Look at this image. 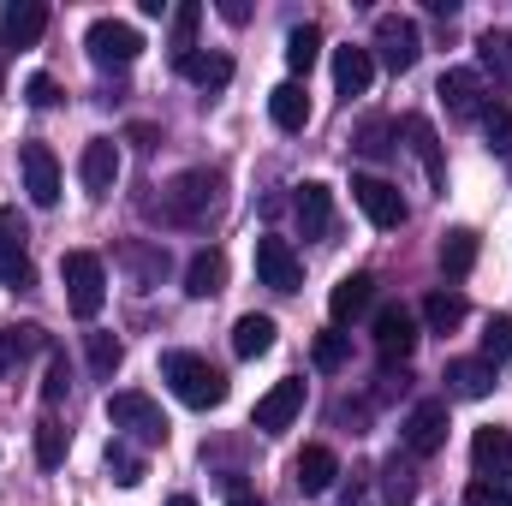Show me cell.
Returning <instances> with one entry per match:
<instances>
[{
  "mask_svg": "<svg viewBox=\"0 0 512 506\" xmlns=\"http://www.w3.org/2000/svg\"><path fill=\"white\" fill-rule=\"evenodd\" d=\"M78 179H84L90 197H108L120 185V143L114 137H90L84 155H78Z\"/></svg>",
  "mask_w": 512,
  "mask_h": 506,
  "instance_id": "cell-12",
  "label": "cell"
},
{
  "mask_svg": "<svg viewBox=\"0 0 512 506\" xmlns=\"http://www.w3.org/2000/svg\"><path fill=\"white\" fill-rule=\"evenodd\" d=\"M108 423L114 429H126L131 441H143V447H161L167 441V417H161V405L149 399V393H108Z\"/></svg>",
  "mask_w": 512,
  "mask_h": 506,
  "instance_id": "cell-4",
  "label": "cell"
},
{
  "mask_svg": "<svg viewBox=\"0 0 512 506\" xmlns=\"http://www.w3.org/2000/svg\"><path fill=\"white\" fill-rule=\"evenodd\" d=\"M292 215H298L304 239H334V191H328L322 179L298 185V197H292Z\"/></svg>",
  "mask_w": 512,
  "mask_h": 506,
  "instance_id": "cell-16",
  "label": "cell"
},
{
  "mask_svg": "<svg viewBox=\"0 0 512 506\" xmlns=\"http://www.w3.org/2000/svg\"><path fill=\"white\" fill-rule=\"evenodd\" d=\"M0 280L18 286V292L36 280V268L24 256V221H18V209H0Z\"/></svg>",
  "mask_w": 512,
  "mask_h": 506,
  "instance_id": "cell-15",
  "label": "cell"
},
{
  "mask_svg": "<svg viewBox=\"0 0 512 506\" xmlns=\"http://www.w3.org/2000/svg\"><path fill=\"white\" fill-rule=\"evenodd\" d=\"M24 102H30V108H54V102H60V84H54L48 72H30V78H24Z\"/></svg>",
  "mask_w": 512,
  "mask_h": 506,
  "instance_id": "cell-42",
  "label": "cell"
},
{
  "mask_svg": "<svg viewBox=\"0 0 512 506\" xmlns=\"http://www.w3.org/2000/svg\"><path fill=\"white\" fill-rule=\"evenodd\" d=\"M161 381L179 393V405H191V411H209V405H221L227 399V376L209 364V358H197V352H161Z\"/></svg>",
  "mask_w": 512,
  "mask_h": 506,
  "instance_id": "cell-1",
  "label": "cell"
},
{
  "mask_svg": "<svg viewBox=\"0 0 512 506\" xmlns=\"http://www.w3.org/2000/svg\"><path fill=\"white\" fill-rule=\"evenodd\" d=\"M108 477H114L120 489H137V483H143V459L131 453L126 441H114V447H108Z\"/></svg>",
  "mask_w": 512,
  "mask_h": 506,
  "instance_id": "cell-39",
  "label": "cell"
},
{
  "mask_svg": "<svg viewBox=\"0 0 512 506\" xmlns=\"http://www.w3.org/2000/svg\"><path fill=\"white\" fill-rule=\"evenodd\" d=\"M84 352H90V376H96V381H114L120 358H126V346H120L114 334H90V340H84Z\"/></svg>",
  "mask_w": 512,
  "mask_h": 506,
  "instance_id": "cell-34",
  "label": "cell"
},
{
  "mask_svg": "<svg viewBox=\"0 0 512 506\" xmlns=\"http://www.w3.org/2000/svg\"><path fill=\"white\" fill-rule=\"evenodd\" d=\"M471 465L483 471V477H512V429H477L471 435Z\"/></svg>",
  "mask_w": 512,
  "mask_h": 506,
  "instance_id": "cell-19",
  "label": "cell"
},
{
  "mask_svg": "<svg viewBox=\"0 0 512 506\" xmlns=\"http://www.w3.org/2000/svg\"><path fill=\"white\" fill-rule=\"evenodd\" d=\"M447 447V399H423L411 417H405V453L411 459H429Z\"/></svg>",
  "mask_w": 512,
  "mask_h": 506,
  "instance_id": "cell-11",
  "label": "cell"
},
{
  "mask_svg": "<svg viewBox=\"0 0 512 506\" xmlns=\"http://www.w3.org/2000/svg\"><path fill=\"white\" fill-rule=\"evenodd\" d=\"M465 506H512V489H507V483H489V477H477V483L465 489Z\"/></svg>",
  "mask_w": 512,
  "mask_h": 506,
  "instance_id": "cell-41",
  "label": "cell"
},
{
  "mask_svg": "<svg viewBox=\"0 0 512 506\" xmlns=\"http://www.w3.org/2000/svg\"><path fill=\"white\" fill-rule=\"evenodd\" d=\"M405 131H411V149H417V161H423L429 185H435V191H447V161H441V143H435V126L411 114V120H405Z\"/></svg>",
  "mask_w": 512,
  "mask_h": 506,
  "instance_id": "cell-26",
  "label": "cell"
},
{
  "mask_svg": "<svg viewBox=\"0 0 512 506\" xmlns=\"http://www.w3.org/2000/svg\"><path fill=\"white\" fill-rule=\"evenodd\" d=\"M66 352H48V376H42V405H60L66 399Z\"/></svg>",
  "mask_w": 512,
  "mask_h": 506,
  "instance_id": "cell-40",
  "label": "cell"
},
{
  "mask_svg": "<svg viewBox=\"0 0 512 506\" xmlns=\"http://www.w3.org/2000/svg\"><path fill=\"white\" fill-rule=\"evenodd\" d=\"M316 54H322V30H316V24H298V30L286 36V66L304 78V72L316 66Z\"/></svg>",
  "mask_w": 512,
  "mask_h": 506,
  "instance_id": "cell-33",
  "label": "cell"
},
{
  "mask_svg": "<svg viewBox=\"0 0 512 506\" xmlns=\"http://www.w3.org/2000/svg\"><path fill=\"white\" fill-rule=\"evenodd\" d=\"M352 203L364 209V221L370 227H405V197H399V185H387V179H352Z\"/></svg>",
  "mask_w": 512,
  "mask_h": 506,
  "instance_id": "cell-9",
  "label": "cell"
},
{
  "mask_svg": "<svg viewBox=\"0 0 512 506\" xmlns=\"http://www.w3.org/2000/svg\"><path fill=\"white\" fill-rule=\"evenodd\" d=\"M441 268H447L453 280H465V274L477 268V233H471V227H453V233L441 239Z\"/></svg>",
  "mask_w": 512,
  "mask_h": 506,
  "instance_id": "cell-29",
  "label": "cell"
},
{
  "mask_svg": "<svg viewBox=\"0 0 512 506\" xmlns=\"http://www.w3.org/2000/svg\"><path fill=\"white\" fill-rule=\"evenodd\" d=\"M215 197H221V173L191 167V173H179V179L161 191V215H167L173 227H197V221H209Z\"/></svg>",
  "mask_w": 512,
  "mask_h": 506,
  "instance_id": "cell-3",
  "label": "cell"
},
{
  "mask_svg": "<svg viewBox=\"0 0 512 506\" xmlns=\"http://www.w3.org/2000/svg\"><path fill=\"white\" fill-rule=\"evenodd\" d=\"M66 447H72V435L60 429V417H42L36 423V465L42 471H60L66 465Z\"/></svg>",
  "mask_w": 512,
  "mask_h": 506,
  "instance_id": "cell-31",
  "label": "cell"
},
{
  "mask_svg": "<svg viewBox=\"0 0 512 506\" xmlns=\"http://www.w3.org/2000/svg\"><path fill=\"white\" fill-rule=\"evenodd\" d=\"M18 167H24L30 203H36V209H54V203H60V161H54V149H48V143H24V149H18Z\"/></svg>",
  "mask_w": 512,
  "mask_h": 506,
  "instance_id": "cell-8",
  "label": "cell"
},
{
  "mask_svg": "<svg viewBox=\"0 0 512 506\" xmlns=\"http://www.w3.org/2000/svg\"><path fill=\"white\" fill-rule=\"evenodd\" d=\"M197 24H203V6H197V0H185V6L173 12V60L197 54Z\"/></svg>",
  "mask_w": 512,
  "mask_h": 506,
  "instance_id": "cell-36",
  "label": "cell"
},
{
  "mask_svg": "<svg viewBox=\"0 0 512 506\" xmlns=\"http://www.w3.org/2000/svg\"><path fill=\"white\" fill-rule=\"evenodd\" d=\"M483 131H489V143H495L501 155H512V108H489V114H483Z\"/></svg>",
  "mask_w": 512,
  "mask_h": 506,
  "instance_id": "cell-43",
  "label": "cell"
},
{
  "mask_svg": "<svg viewBox=\"0 0 512 506\" xmlns=\"http://www.w3.org/2000/svg\"><path fill=\"white\" fill-rule=\"evenodd\" d=\"M179 66V78H191L197 90H227L233 84V60L227 54H185V60H173Z\"/></svg>",
  "mask_w": 512,
  "mask_h": 506,
  "instance_id": "cell-24",
  "label": "cell"
},
{
  "mask_svg": "<svg viewBox=\"0 0 512 506\" xmlns=\"http://www.w3.org/2000/svg\"><path fill=\"white\" fill-rule=\"evenodd\" d=\"M84 48H90L96 66H131V60L143 54V36L131 30L126 18H96V24L84 30Z\"/></svg>",
  "mask_w": 512,
  "mask_h": 506,
  "instance_id": "cell-6",
  "label": "cell"
},
{
  "mask_svg": "<svg viewBox=\"0 0 512 506\" xmlns=\"http://www.w3.org/2000/svg\"><path fill=\"white\" fill-rule=\"evenodd\" d=\"M167 506H197V501H191V495H173V501H167Z\"/></svg>",
  "mask_w": 512,
  "mask_h": 506,
  "instance_id": "cell-47",
  "label": "cell"
},
{
  "mask_svg": "<svg viewBox=\"0 0 512 506\" xmlns=\"http://www.w3.org/2000/svg\"><path fill=\"white\" fill-rule=\"evenodd\" d=\"M441 102H447L453 120H477V114H483V78H477L471 66L441 72Z\"/></svg>",
  "mask_w": 512,
  "mask_h": 506,
  "instance_id": "cell-18",
  "label": "cell"
},
{
  "mask_svg": "<svg viewBox=\"0 0 512 506\" xmlns=\"http://www.w3.org/2000/svg\"><path fill=\"white\" fill-rule=\"evenodd\" d=\"M477 54H483V66H489V72H501V78H512V30H483Z\"/></svg>",
  "mask_w": 512,
  "mask_h": 506,
  "instance_id": "cell-38",
  "label": "cell"
},
{
  "mask_svg": "<svg viewBox=\"0 0 512 506\" xmlns=\"http://www.w3.org/2000/svg\"><path fill=\"white\" fill-rule=\"evenodd\" d=\"M227 286V256L221 251H197L191 256V268H185V292L191 298H215Z\"/></svg>",
  "mask_w": 512,
  "mask_h": 506,
  "instance_id": "cell-25",
  "label": "cell"
},
{
  "mask_svg": "<svg viewBox=\"0 0 512 506\" xmlns=\"http://www.w3.org/2000/svg\"><path fill=\"white\" fill-rule=\"evenodd\" d=\"M376 352H382L387 364H393V358L405 364V358L417 352V316H411L405 304H382V310H376Z\"/></svg>",
  "mask_w": 512,
  "mask_h": 506,
  "instance_id": "cell-13",
  "label": "cell"
},
{
  "mask_svg": "<svg viewBox=\"0 0 512 506\" xmlns=\"http://www.w3.org/2000/svg\"><path fill=\"white\" fill-rule=\"evenodd\" d=\"M346 358H352V334L328 328V334H316V340H310V364H316V370H340Z\"/></svg>",
  "mask_w": 512,
  "mask_h": 506,
  "instance_id": "cell-35",
  "label": "cell"
},
{
  "mask_svg": "<svg viewBox=\"0 0 512 506\" xmlns=\"http://www.w3.org/2000/svg\"><path fill=\"white\" fill-rule=\"evenodd\" d=\"M423 322H429L435 334H453V328L465 322V298H459V292H447V286H441V292H429V298H423Z\"/></svg>",
  "mask_w": 512,
  "mask_h": 506,
  "instance_id": "cell-30",
  "label": "cell"
},
{
  "mask_svg": "<svg viewBox=\"0 0 512 506\" xmlns=\"http://www.w3.org/2000/svg\"><path fill=\"white\" fill-rule=\"evenodd\" d=\"M233 352L239 358H262V352H274V316H239L233 322Z\"/></svg>",
  "mask_w": 512,
  "mask_h": 506,
  "instance_id": "cell-28",
  "label": "cell"
},
{
  "mask_svg": "<svg viewBox=\"0 0 512 506\" xmlns=\"http://www.w3.org/2000/svg\"><path fill=\"white\" fill-rule=\"evenodd\" d=\"M256 280L274 286V292H298V286H304V262H298V251H292L286 239L262 233V239H256Z\"/></svg>",
  "mask_w": 512,
  "mask_h": 506,
  "instance_id": "cell-7",
  "label": "cell"
},
{
  "mask_svg": "<svg viewBox=\"0 0 512 506\" xmlns=\"http://www.w3.org/2000/svg\"><path fill=\"white\" fill-rule=\"evenodd\" d=\"M268 120H274L280 131H304L310 126V96H304L298 78H286V84L268 90Z\"/></svg>",
  "mask_w": 512,
  "mask_h": 506,
  "instance_id": "cell-21",
  "label": "cell"
},
{
  "mask_svg": "<svg viewBox=\"0 0 512 506\" xmlns=\"http://www.w3.org/2000/svg\"><path fill=\"white\" fill-rule=\"evenodd\" d=\"M227 506H262V495H251V489H233V501Z\"/></svg>",
  "mask_w": 512,
  "mask_h": 506,
  "instance_id": "cell-46",
  "label": "cell"
},
{
  "mask_svg": "<svg viewBox=\"0 0 512 506\" xmlns=\"http://www.w3.org/2000/svg\"><path fill=\"white\" fill-rule=\"evenodd\" d=\"M42 346H48V334H42L36 322H24V328H6V334H0V376H12V370H18L30 352H42Z\"/></svg>",
  "mask_w": 512,
  "mask_h": 506,
  "instance_id": "cell-27",
  "label": "cell"
},
{
  "mask_svg": "<svg viewBox=\"0 0 512 506\" xmlns=\"http://www.w3.org/2000/svg\"><path fill=\"white\" fill-rule=\"evenodd\" d=\"M447 387H453L459 399H489V393H495V364H483V358H453V364H447Z\"/></svg>",
  "mask_w": 512,
  "mask_h": 506,
  "instance_id": "cell-23",
  "label": "cell"
},
{
  "mask_svg": "<svg viewBox=\"0 0 512 506\" xmlns=\"http://www.w3.org/2000/svg\"><path fill=\"white\" fill-rule=\"evenodd\" d=\"M48 30V6L42 0H6L0 6V42L6 48H36Z\"/></svg>",
  "mask_w": 512,
  "mask_h": 506,
  "instance_id": "cell-14",
  "label": "cell"
},
{
  "mask_svg": "<svg viewBox=\"0 0 512 506\" xmlns=\"http://www.w3.org/2000/svg\"><path fill=\"white\" fill-rule=\"evenodd\" d=\"M370 54L382 60L387 72H411L417 54H423V36H417V24H411L405 12H382V18H376V48H370Z\"/></svg>",
  "mask_w": 512,
  "mask_h": 506,
  "instance_id": "cell-5",
  "label": "cell"
},
{
  "mask_svg": "<svg viewBox=\"0 0 512 506\" xmlns=\"http://www.w3.org/2000/svg\"><path fill=\"white\" fill-rule=\"evenodd\" d=\"M512 358V316H489L483 322V364H507Z\"/></svg>",
  "mask_w": 512,
  "mask_h": 506,
  "instance_id": "cell-37",
  "label": "cell"
},
{
  "mask_svg": "<svg viewBox=\"0 0 512 506\" xmlns=\"http://www.w3.org/2000/svg\"><path fill=\"white\" fill-rule=\"evenodd\" d=\"M221 18H227V24H245L251 12H245V0H221Z\"/></svg>",
  "mask_w": 512,
  "mask_h": 506,
  "instance_id": "cell-45",
  "label": "cell"
},
{
  "mask_svg": "<svg viewBox=\"0 0 512 506\" xmlns=\"http://www.w3.org/2000/svg\"><path fill=\"white\" fill-rule=\"evenodd\" d=\"M60 280H66V304H72V316L96 322L102 304H108V268H102V256L96 251H66L60 256Z\"/></svg>",
  "mask_w": 512,
  "mask_h": 506,
  "instance_id": "cell-2",
  "label": "cell"
},
{
  "mask_svg": "<svg viewBox=\"0 0 512 506\" xmlns=\"http://www.w3.org/2000/svg\"><path fill=\"white\" fill-rule=\"evenodd\" d=\"M370 78H376V54L370 48H334V90L340 96H364L370 90Z\"/></svg>",
  "mask_w": 512,
  "mask_h": 506,
  "instance_id": "cell-20",
  "label": "cell"
},
{
  "mask_svg": "<svg viewBox=\"0 0 512 506\" xmlns=\"http://www.w3.org/2000/svg\"><path fill=\"white\" fill-rule=\"evenodd\" d=\"M304 411V381L298 376H286V381H274L262 399H256V411H251V429H262V435H280L292 417Z\"/></svg>",
  "mask_w": 512,
  "mask_h": 506,
  "instance_id": "cell-10",
  "label": "cell"
},
{
  "mask_svg": "<svg viewBox=\"0 0 512 506\" xmlns=\"http://www.w3.org/2000/svg\"><path fill=\"white\" fill-rule=\"evenodd\" d=\"M334 477H340L334 447H304V453H298V489H304V495H328Z\"/></svg>",
  "mask_w": 512,
  "mask_h": 506,
  "instance_id": "cell-22",
  "label": "cell"
},
{
  "mask_svg": "<svg viewBox=\"0 0 512 506\" xmlns=\"http://www.w3.org/2000/svg\"><path fill=\"white\" fill-rule=\"evenodd\" d=\"M382 501L387 506H411L417 501V471H411V459H387L382 465Z\"/></svg>",
  "mask_w": 512,
  "mask_h": 506,
  "instance_id": "cell-32",
  "label": "cell"
},
{
  "mask_svg": "<svg viewBox=\"0 0 512 506\" xmlns=\"http://www.w3.org/2000/svg\"><path fill=\"white\" fill-rule=\"evenodd\" d=\"M370 310H376V274H346V280L328 292L334 328H346V322H358V316H370Z\"/></svg>",
  "mask_w": 512,
  "mask_h": 506,
  "instance_id": "cell-17",
  "label": "cell"
},
{
  "mask_svg": "<svg viewBox=\"0 0 512 506\" xmlns=\"http://www.w3.org/2000/svg\"><path fill=\"white\" fill-rule=\"evenodd\" d=\"M387 120H370V126L358 131V149H364V155H387V149H393V143H387Z\"/></svg>",
  "mask_w": 512,
  "mask_h": 506,
  "instance_id": "cell-44",
  "label": "cell"
}]
</instances>
